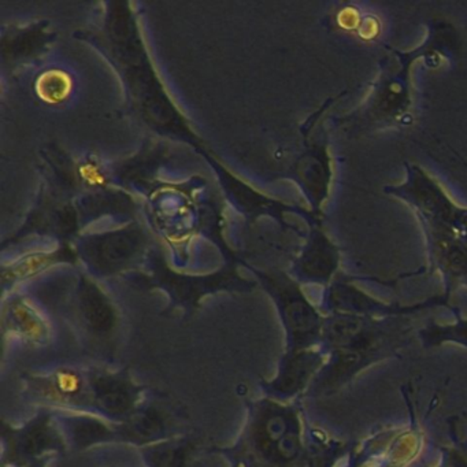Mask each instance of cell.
Instances as JSON below:
<instances>
[{
    "mask_svg": "<svg viewBox=\"0 0 467 467\" xmlns=\"http://www.w3.org/2000/svg\"><path fill=\"white\" fill-rule=\"evenodd\" d=\"M80 174L81 177L88 182V184H105V176H103L102 171H100L99 166L95 165V163L88 162L86 163V165L81 166Z\"/></svg>",
    "mask_w": 467,
    "mask_h": 467,
    "instance_id": "obj_18",
    "label": "cell"
},
{
    "mask_svg": "<svg viewBox=\"0 0 467 467\" xmlns=\"http://www.w3.org/2000/svg\"><path fill=\"white\" fill-rule=\"evenodd\" d=\"M447 24H431L425 42L411 51L387 47L379 61V73L362 105L340 119L354 133L376 132L412 124L411 70L415 62L425 59L439 67L450 45Z\"/></svg>",
    "mask_w": 467,
    "mask_h": 467,
    "instance_id": "obj_2",
    "label": "cell"
},
{
    "mask_svg": "<svg viewBox=\"0 0 467 467\" xmlns=\"http://www.w3.org/2000/svg\"><path fill=\"white\" fill-rule=\"evenodd\" d=\"M165 420L152 409H139L117 426L119 436L135 444H155L165 431Z\"/></svg>",
    "mask_w": 467,
    "mask_h": 467,
    "instance_id": "obj_12",
    "label": "cell"
},
{
    "mask_svg": "<svg viewBox=\"0 0 467 467\" xmlns=\"http://www.w3.org/2000/svg\"><path fill=\"white\" fill-rule=\"evenodd\" d=\"M53 264L50 256L47 255H34L23 259L20 264L16 265L9 273L10 280H24V278L31 277V275H37V273L45 270L46 267Z\"/></svg>",
    "mask_w": 467,
    "mask_h": 467,
    "instance_id": "obj_15",
    "label": "cell"
},
{
    "mask_svg": "<svg viewBox=\"0 0 467 467\" xmlns=\"http://www.w3.org/2000/svg\"><path fill=\"white\" fill-rule=\"evenodd\" d=\"M322 365L321 355L311 349L292 351L281 368L277 379L270 384V390L275 395L288 398L302 390L310 381L319 366Z\"/></svg>",
    "mask_w": 467,
    "mask_h": 467,
    "instance_id": "obj_9",
    "label": "cell"
},
{
    "mask_svg": "<svg viewBox=\"0 0 467 467\" xmlns=\"http://www.w3.org/2000/svg\"><path fill=\"white\" fill-rule=\"evenodd\" d=\"M433 336L441 337L442 340L452 337L453 340L467 343V321H459L453 327H437V333L433 332Z\"/></svg>",
    "mask_w": 467,
    "mask_h": 467,
    "instance_id": "obj_16",
    "label": "cell"
},
{
    "mask_svg": "<svg viewBox=\"0 0 467 467\" xmlns=\"http://www.w3.org/2000/svg\"><path fill=\"white\" fill-rule=\"evenodd\" d=\"M4 324L12 337L28 346H45L50 341V327L28 300L13 302L5 316Z\"/></svg>",
    "mask_w": 467,
    "mask_h": 467,
    "instance_id": "obj_8",
    "label": "cell"
},
{
    "mask_svg": "<svg viewBox=\"0 0 467 467\" xmlns=\"http://www.w3.org/2000/svg\"><path fill=\"white\" fill-rule=\"evenodd\" d=\"M37 97L48 105H61L73 91V78L62 69L46 70L37 78L35 84Z\"/></svg>",
    "mask_w": 467,
    "mask_h": 467,
    "instance_id": "obj_13",
    "label": "cell"
},
{
    "mask_svg": "<svg viewBox=\"0 0 467 467\" xmlns=\"http://www.w3.org/2000/svg\"><path fill=\"white\" fill-rule=\"evenodd\" d=\"M451 467H467L466 459L459 456V458H456L455 461H453V466Z\"/></svg>",
    "mask_w": 467,
    "mask_h": 467,
    "instance_id": "obj_20",
    "label": "cell"
},
{
    "mask_svg": "<svg viewBox=\"0 0 467 467\" xmlns=\"http://www.w3.org/2000/svg\"><path fill=\"white\" fill-rule=\"evenodd\" d=\"M26 390L34 400L58 411L95 410L88 374L75 368H56L26 377ZM92 412V411H91Z\"/></svg>",
    "mask_w": 467,
    "mask_h": 467,
    "instance_id": "obj_4",
    "label": "cell"
},
{
    "mask_svg": "<svg viewBox=\"0 0 467 467\" xmlns=\"http://www.w3.org/2000/svg\"><path fill=\"white\" fill-rule=\"evenodd\" d=\"M400 184L385 188L387 195L406 203L414 212L428 254V272H439L444 296L467 286V207L459 206L434 177L414 163L404 165Z\"/></svg>",
    "mask_w": 467,
    "mask_h": 467,
    "instance_id": "obj_1",
    "label": "cell"
},
{
    "mask_svg": "<svg viewBox=\"0 0 467 467\" xmlns=\"http://www.w3.org/2000/svg\"><path fill=\"white\" fill-rule=\"evenodd\" d=\"M256 452L275 467L295 466L302 456V431L292 410L278 404L262 406L251 428Z\"/></svg>",
    "mask_w": 467,
    "mask_h": 467,
    "instance_id": "obj_3",
    "label": "cell"
},
{
    "mask_svg": "<svg viewBox=\"0 0 467 467\" xmlns=\"http://www.w3.org/2000/svg\"><path fill=\"white\" fill-rule=\"evenodd\" d=\"M340 248L318 229L308 248L305 262L306 275L318 283L329 284L340 269Z\"/></svg>",
    "mask_w": 467,
    "mask_h": 467,
    "instance_id": "obj_11",
    "label": "cell"
},
{
    "mask_svg": "<svg viewBox=\"0 0 467 467\" xmlns=\"http://www.w3.org/2000/svg\"><path fill=\"white\" fill-rule=\"evenodd\" d=\"M151 467H185L190 447L185 442H155L146 450Z\"/></svg>",
    "mask_w": 467,
    "mask_h": 467,
    "instance_id": "obj_14",
    "label": "cell"
},
{
    "mask_svg": "<svg viewBox=\"0 0 467 467\" xmlns=\"http://www.w3.org/2000/svg\"><path fill=\"white\" fill-rule=\"evenodd\" d=\"M354 277L338 273V278L333 281L332 286L327 295V303L330 308L336 314H349V316L368 317L371 318L373 316L384 314V316H393V314L409 313V311L418 310V308L426 307L429 305H444L447 302L444 296L439 299L431 300L429 303L412 306V307H400V306H389L374 297L368 296V294L358 288L352 284Z\"/></svg>",
    "mask_w": 467,
    "mask_h": 467,
    "instance_id": "obj_7",
    "label": "cell"
},
{
    "mask_svg": "<svg viewBox=\"0 0 467 467\" xmlns=\"http://www.w3.org/2000/svg\"><path fill=\"white\" fill-rule=\"evenodd\" d=\"M363 17H365V16H360L357 9H354V7H349V9L341 10L337 20L341 28L346 29V31L358 32L359 31Z\"/></svg>",
    "mask_w": 467,
    "mask_h": 467,
    "instance_id": "obj_17",
    "label": "cell"
},
{
    "mask_svg": "<svg viewBox=\"0 0 467 467\" xmlns=\"http://www.w3.org/2000/svg\"><path fill=\"white\" fill-rule=\"evenodd\" d=\"M95 411L110 420H127L140 409L141 388L127 373L92 370L88 373Z\"/></svg>",
    "mask_w": 467,
    "mask_h": 467,
    "instance_id": "obj_6",
    "label": "cell"
},
{
    "mask_svg": "<svg viewBox=\"0 0 467 467\" xmlns=\"http://www.w3.org/2000/svg\"><path fill=\"white\" fill-rule=\"evenodd\" d=\"M67 436L75 447L88 448L100 442L111 441L119 436L117 426L91 411H67L65 415Z\"/></svg>",
    "mask_w": 467,
    "mask_h": 467,
    "instance_id": "obj_10",
    "label": "cell"
},
{
    "mask_svg": "<svg viewBox=\"0 0 467 467\" xmlns=\"http://www.w3.org/2000/svg\"><path fill=\"white\" fill-rule=\"evenodd\" d=\"M48 459H35V461L23 462L16 464V467H46Z\"/></svg>",
    "mask_w": 467,
    "mask_h": 467,
    "instance_id": "obj_19",
    "label": "cell"
},
{
    "mask_svg": "<svg viewBox=\"0 0 467 467\" xmlns=\"http://www.w3.org/2000/svg\"><path fill=\"white\" fill-rule=\"evenodd\" d=\"M4 439L7 451L5 456L15 466L35 459H50L67 444L65 434L48 412L36 415L21 428L9 426L4 431Z\"/></svg>",
    "mask_w": 467,
    "mask_h": 467,
    "instance_id": "obj_5",
    "label": "cell"
}]
</instances>
